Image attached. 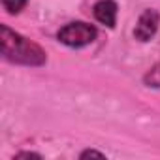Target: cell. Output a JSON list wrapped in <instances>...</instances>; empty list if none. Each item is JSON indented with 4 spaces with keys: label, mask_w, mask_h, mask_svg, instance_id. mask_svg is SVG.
Returning <instances> with one entry per match:
<instances>
[{
    "label": "cell",
    "mask_w": 160,
    "mask_h": 160,
    "mask_svg": "<svg viewBox=\"0 0 160 160\" xmlns=\"http://www.w3.org/2000/svg\"><path fill=\"white\" fill-rule=\"evenodd\" d=\"M0 45H2V57L13 64L43 66L47 62V53L36 42L21 36L8 25L0 27Z\"/></svg>",
    "instance_id": "6da1fadb"
},
{
    "label": "cell",
    "mask_w": 160,
    "mask_h": 160,
    "mask_svg": "<svg viewBox=\"0 0 160 160\" xmlns=\"http://www.w3.org/2000/svg\"><path fill=\"white\" fill-rule=\"evenodd\" d=\"M96 36H98L96 27L83 21H72L57 32V40L72 49H81L91 45L96 40Z\"/></svg>",
    "instance_id": "7a4b0ae2"
},
{
    "label": "cell",
    "mask_w": 160,
    "mask_h": 160,
    "mask_svg": "<svg viewBox=\"0 0 160 160\" xmlns=\"http://www.w3.org/2000/svg\"><path fill=\"white\" fill-rule=\"evenodd\" d=\"M158 25H160V13L152 8H147L141 12L138 23H136V28H134V38L138 42H149L151 38H154L156 30H158Z\"/></svg>",
    "instance_id": "3957f363"
},
{
    "label": "cell",
    "mask_w": 160,
    "mask_h": 160,
    "mask_svg": "<svg viewBox=\"0 0 160 160\" xmlns=\"http://www.w3.org/2000/svg\"><path fill=\"white\" fill-rule=\"evenodd\" d=\"M117 13H119V8H117V2L115 0H98L92 8V15L94 19L108 27V28H113L115 23H117Z\"/></svg>",
    "instance_id": "277c9868"
},
{
    "label": "cell",
    "mask_w": 160,
    "mask_h": 160,
    "mask_svg": "<svg viewBox=\"0 0 160 160\" xmlns=\"http://www.w3.org/2000/svg\"><path fill=\"white\" fill-rule=\"evenodd\" d=\"M143 83L145 87L160 89V62H156L151 70H147V73L143 75Z\"/></svg>",
    "instance_id": "5b68a950"
},
{
    "label": "cell",
    "mask_w": 160,
    "mask_h": 160,
    "mask_svg": "<svg viewBox=\"0 0 160 160\" xmlns=\"http://www.w3.org/2000/svg\"><path fill=\"white\" fill-rule=\"evenodd\" d=\"M27 2H28V0H2V8L6 10V13L17 15L27 6Z\"/></svg>",
    "instance_id": "8992f818"
},
{
    "label": "cell",
    "mask_w": 160,
    "mask_h": 160,
    "mask_svg": "<svg viewBox=\"0 0 160 160\" xmlns=\"http://www.w3.org/2000/svg\"><path fill=\"white\" fill-rule=\"evenodd\" d=\"M79 158H106V154L104 152H98L94 149H87V151H83L81 154H79Z\"/></svg>",
    "instance_id": "52a82bcc"
},
{
    "label": "cell",
    "mask_w": 160,
    "mask_h": 160,
    "mask_svg": "<svg viewBox=\"0 0 160 160\" xmlns=\"http://www.w3.org/2000/svg\"><path fill=\"white\" fill-rule=\"evenodd\" d=\"M15 156H17V158H42L40 154H36V152H28V151H23V152H17Z\"/></svg>",
    "instance_id": "ba28073f"
}]
</instances>
